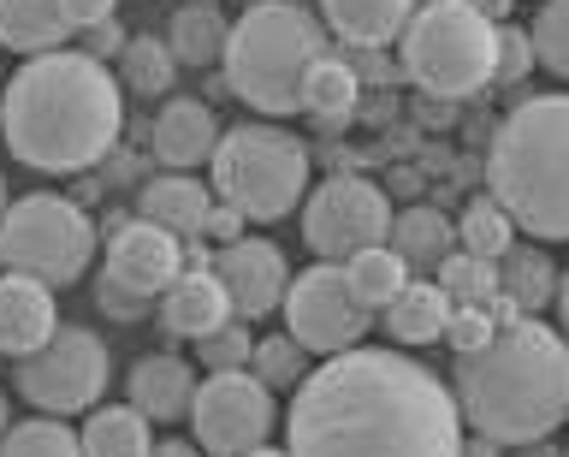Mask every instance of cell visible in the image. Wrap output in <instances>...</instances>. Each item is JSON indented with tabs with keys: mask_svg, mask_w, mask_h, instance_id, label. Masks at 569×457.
Returning <instances> with one entry per match:
<instances>
[{
	"mask_svg": "<svg viewBox=\"0 0 569 457\" xmlns=\"http://www.w3.org/2000/svg\"><path fill=\"white\" fill-rule=\"evenodd\" d=\"M291 457H462L457 398L409 350H338L297 386L284 416Z\"/></svg>",
	"mask_w": 569,
	"mask_h": 457,
	"instance_id": "1",
	"label": "cell"
},
{
	"mask_svg": "<svg viewBox=\"0 0 569 457\" xmlns=\"http://www.w3.org/2000/svg\"><path fill=\"white\" fill-rule=\"evenodd\" d=\"M124 131V90L101 60L78 48L24 60L0 96V137L18 167L83 172L113 155Z\"/></svg>",
	"mask_w": 569,
	"mask_h": 457,
	"instance_id": "2",
	"label": "cell"
},
{
	"mask_svg": "<svg viewBox=\"0 0 569 457\" xmlns=\"http://www.w3.org/2000/svg\"><path fill=\"white\" fill-rule=\"evenodd\" d=\"M457 416L492 446H540L569 421V345L546 321H516L457 357Z\"/></svg>",
	"mask_w": 569,
	"mask_h": 457,
	"instance_id": "3",
	"label": "cell"
},
{
	"mask_svg": "<svg viewBox=\"0 0 569 457\" xmlns=\"http://www.w3.org/2000/svg\"><path fill=\"white\" fill-rule=\"evenodd\" d=\"M487 197L540 244H569V90L528 96L498 119Z\"/></svg>",
	"mask_w": 569,
	"mask_h": 457,
	"instance_id": "4",
	"label": "cell"
},
{
	"mask_svg": "<svg viewBox=\"0 0 569 457\" xmlns=\"http://www.w3.org/2000/svg\"><path fill=\"white\" fill-rule=\"evenodd\" d=\"M327 54H332V37L309 7L261 0V7H243L238 24L226 30L220 66H226V90L243 108L284 119V113H302V78Z\"/></svg>",
	"mask_w": 569,
	"mask_h": 457,
	"instance_id": "5",
	"label": "cell"
},
{
	"mask_svg": "<svg viewBox=\"0 0 569 457\" xmlns=\"http://www.w3.org/2000/svg\"><path fill=\"white\" fill-rule=\"evenodd\" d=\"M213 202L243 220H284L309 197V143L284 126H231L213 143Z\"/></svg>",
	"mask_w": 569,
	"mask_h": 457,
	"instance_id": "6",
	"label": "cell"
},
{
	"mask_svg": "<svg viewBox=\"0 0 569 457\" xmlns=\"http://www.w3.org/2000/svg\"><path fill=\"white\" fill-rule=\"evenodd\" d=\"M398 60L421 96L469 101L492 83V24L469 0H421L398 37Z\"/></svg>",
	"mask_w": 569,
	"mask_h": 457,
	"instance_id": "7",
	"label": "cell"
},
{
	"mask_svg": "<svg viewBox=\"0 0 569 457\" xmlns=\"http://www.w3.org/2000/svg\"><path fill=\"white\" fill-rule=\"evenodd\" d=\"M96 261V220L60 190H30L7 202L0 215V268L24 274L48 291L78 286L83 268Z\"/></svg>",
	"mask_w": 569,
	"mask_h": 457,
	"instance_id": "8",
	"label": "cell"
},
{
	"mask_svg": "<svg viewBox=\"0 0 569 457\" xmlns=\"http://www.w3.org/2000/svg\"><path fill=\"white\" fill-rule=\"evenodd\" d=\"M107 375H113V357H107L101 332L60 321L48 345H36L30 357H18L12 386L30 410L71 416V410H96L101 393H107Z\"/></svg>",
	"mask_w": 569,
	"mask_h": 457,
	"instance_id": "9",
	"label": "cell"
},
{
	"mask_svg": "<svg viewBox=\"0 0 569 457\" xmlns=\"http://www.w3.org/2000/svg\"><path fill=\"white\" fill-rule=\"evenodd\" d=\"M386 232H391V202L373 179L338 172V179H320L302 197V244L320 261H350L356 250L386 244Z\"/></svg>",
	"mask_w": 569,
	"mask_h": 457,
	"instance_id": "10",
	"label": "cell"
},
{
	"mask_svg": "<svg viewBox=\"0 0 569 457\" xmlns=\"http://www.w3.org/2000/svg\"><path fill=\"white\" fill-rule=\"evenodd\" d=\"M190 428H196L202 457H243V451L267 446V434L279 428V404L249 368H231V375L196 380Z\"/></svg>",
	"mask_w": 569,
	"mask_h": 457,
	"instance_id": "11",
	"label": "cell"
},
{
	"mask_svg": "<svg viewBox=\"0 0 569 457\" xmlns=\"http://www.w3.org/2000/svg\"><path fill=\"white\" fill-rule=\"evenodd\" d=\"M279 315H284V332L309 350V357H338V350H356L368 339V321L373 315L350 297L345 286V268L338 261H315L302 268L279 297Z\"/></svg>",
	"mask_w": 569,
	"mask_h": 457,
	"instance_id": "12",
	"label": "cell"
},
{
	"mask_svg": "<svg viewBox=\"0 0 569 457\" xmlns=\"http://www.w3.org/2000/svg\"><path fill=\"white\" fill-rule=\"evenodd\" d=\"M208 274L220 279V291L231 297V315L238 321H256V315H267V309H279V297H284V286H291V268H284V250L273 238H231V244H220L213 250V261H208Z\"/></svg>",
	"mask_w": 569,
	"mask_h": 457,
	"instance_id": "13",
	"label": "cell"
},
{
	"mask_svg": "<svg viewBox=\"0 0 569 457\" xmlns=\"http://www.w3.org/2000/svg\"><path fill=\"white\" fill-rule=\"evenodd\" d=\"M178 274H184V244H178L172 232H160V226H149V220L113 226L101 279H113L119 291L142 297V304H154V297L167 291Z\"/></svg>",
	"mask_w": 569,
	"mask_h": 457,
	"instance_id": "14",
	"label": "cell"
},
{
	"mask_svg": "<svg viewBox=\"0 0 569 457\" xmlns=\"http://www.w3.org/2000/svg\"><path fill=\"white\" fill-rule=\"evenodd\" d=\"M154 161L160 167H172V172H184V167H202L213 161V143H220V119H213L208 101H196V96H172L167 108L154 113Z\"/></svg>",
	"mask_w": 569,
	"mask_h": 457,
	"instance_id": "15",
	"label": "cell"
},
{
	"mask_svg": "<svg viewBox=\"0 0 569 457\" xmlns=\"http://www.w3.org/2000/svg\"><path fill=\"white\" fill-rule=\"evenodd\" d=\"M53 327H60L53 291L24 274H0V350L7 357H30L36 345L53 339Z\"/></svg>",
	"mask_w": 569,
	"mask_h": 457,
	"instance_id": "16",
	"label": "cell"
},
{
	"mask_svg": "<svg viewBox=\"0 0 569 457\" xmlns=\"http://www.w3.org/2000/svg\"><path fill=\"white\" fill-rule=\"evenodd\" d=\"M416 7L421 0H320V19H327V37H338L356 54H373V48L403 37Z\"/></svg>",
	"mask_w": 569,
	"mask_h": 457,
	"instance_id": "17",
	"label": "cell"
},
{
	"mask_svg": "<svg viewBox=\"0 0 569 457\" xmlns=\"http://www.w3.org/2000/svg\"><path fill=\"white\" fill-rule=\"evenodd\" d=\"M196 398V368L184 357H137L131 380H124V404L149 421H184Z\"/></svg>",
	"mask_w": 569,
	"mask_h": 457,
	"instance_id": "18",
	"label": "cell"
},
{
	"mask_svg": "<svg viewBox=\"0 0 569 457\" xmlns=\"http://www.w3.org/2000/svg\"><path fill=\"white\" fill-rule=\"evenodd\" d=\"M226 321H231V297L220 291V279L208 268H184L167 291H160V327H167L172 339H208V332L226 327Z\"/></svg>",
	"mask_w": 569,
	"mask_h": 457,
	"instance_id": "19",
	"label": "cell"
},
{
	"mask_svg": "<svg viewBox=\"0 0 569 457\" xmlns=\"http://www.w3.org/2000/svg\"><path fill=\"white\" fill-rule=\"evenodd\" d=\"M208 208H213V190L190 172H160V179L142 185V220L172 232L178 244H196L208 226Z\"/></svg>",
	"mask_w": 569,
	"mask_h": 457,
	"instance_id": "20",
	"label": "cell"
},
{
	"mask_svg": "<svg viewBox=\"0 0 569 457\" xmlns=\"http://www.w3.org/2000/svg\"><path fill=\"white\" fill-rule=\"evenodd\" d=\"M386 250L403 261L409 274H439V261L457 250V232L439 208H391V232H386Z\"/></svg>",
	"mask_w": 569,
	"mask_h": 457,
	"instance_id": "21",
	"label": "cell"
},
{
	"mask_svg": "<svg viewBox=\"0 0 569 457\" xmlns=\"http://www.w3.org/2000/svg\"><path fill=\"white\" fill-rule=\"evenodd\" d=\"M445 321H451V297H445L433 279H409V286L386 304V332L398 350L445 339Z\"/></svg>",
	"mask_w": 569,
	"mask_h": 457,
	"instance_id": "22",
	"label": "cell"
},
{
	"mask_svg": "<svg viewBox=\"0 0 569 457\" xmlns=\"http://www.w3.org/2000/svg\"><path fill=\"white\" fill-rule=\"evenodd\" d=\"M71 37L66 19H60V0H0V48L12 54H53Z\"/></svg>",
	"mask_w": 569,
	"mask_h": 457,
	"instance_id": "23",
	"label": "cell"
},
{
	"mask_svg": "<svg viewBox=\"0 0 569 457\" xmlns=\"http://www.w3.org/2000/svg\"><path fill=\"white\" fill-rule=\"evenodd\" d=\"M78 446H83V457H149L154 451L149 416H137L131 404H101V410L83 416Z\"/></svg>",
	"mask_w": 569,
	"mask_h": 457,
	"instance_id": "24",
	"label": "cell"
},
{
	"mask_svg": "<svg viewBox=\"0 0 569 457\" xmlns=\"http://www.w3.org/2000/svg\"><path fill=\"white\" fill-rule=\"evenodd\" d=\"M356 101H362V72L345 54H327L309 66V78H302V113L327 119V126H345L356 113Z\"/></svg>",
	"mask_w": 569,
	"mask_h": 457,
	"instance_id": "25",
	"label": "cell"
},
{
	"mask_svg": "<svg viewBox=\"0 0 569 457\" xmlns=\"http://www.w3.org/2000/svg\"><path fill=\"white\" fill-rule=\"evenodd\" d=\"M498 297H510L522 315L546 309L551 297H558V261H551L546 250H510L498 256Z\"/></svg>",
	"mask_w": 569,
	"mask_h": 457,
	"instance_id": "26",
	"label": "cell"
},
{
	"mask_svg": "<svg viewBox=\"0 0 569 457\" xmlns=\"http://www.w3.org/2000/svg\"><path fill=\"white\" fill-rule=\"evenodd\" d=\"M226 19H220V7H208V0H190V7H178L172 12V24H167V48H172V60L178 66H213L226 54Z\"/></svg>",
	"mask_w": 569,
	"mask_h": 457,
	"instance_id": "27",
	"label": "cell"
},
{
	"mask_svg": "<svg viewBox=\"0 0 569 457\" xmlns=\"http://www.w3.org/2000/svg\"><path fill=\"white\" fill-rule=\"evenodd\" d=\"M338 268H345V286H350V297H356V304H362L368 315L386 309L391 297H398L409 279H416L398 256L386 250V244H373V250H356L350 261H338Z\"/></svg>",
	"mask_w": 569,
	"mask_h": 457,
	"instance_id": "28",
	"label": "cell"
},
{
	"mask_svg": "<svg viewBox=\"0 0 569 457\" xmlns=\"http://www.w3.org/2000/svg\"><path fill=\"white\" fill-rule=\"evenodd\" d=\"M451 232H457V250H462V256H480V261H498V256L516 244V226H510V215H505L492 197H475V202L451 220Z\"/></svg>",
	"mask_w": 569,
	"mask_h": 457,
	"instance_id": "29",
	"label": "cell"
},
{
	"mask_svg": "<svg viewBox=\"0 0 569 457\" xmlns=\"http://www.w3.org/2000/svg\"><path fill=\"white\" fill-rule=\"evenodd\" d=\"M113 66H119L113 78H124V90H131V96H167L172 90V72H178L172 48L160 42V37H131Z\"/></svg>",
	"mask_w": 569,
	"mask_h": 457,
	"instance_id": "30",
	"label": "cell"
},
{
	"mask_svg": "<svg viewBox=\"0 0 569 457\" xmlns=\"http://www.w3.org/2000/svg\"><path fill=\"white\" fill-rule=\"evenodd\" d=\"M0 457H83V446L60 416H30L0 434Z\"/></svg>",
	"mask_w": 569,
	"mask_h": 457,
	"instance_id": "31",
	"label": "cell"
},
{
	"mask_svg": "<svg viewBox=\"0 0 569 457\" xmlns=\"http://www.w3.org/2000/svg\"><path fill=\"white\" fill-rule=\"evenodd\" d=\"M249 362H256V380L267 393H291V386L309 380V350H302L291 332H273V339H256L249 350Z\"/></svg>",
	"mask_w": 569,
	"mask_h": 457,
	"instance_id": "32",
	"label": "cell"
},
{
	"mask_svg": "<svg viewBox=\"0 0 569 457\" xmlns=\"http://www.w3.org/2000/svg\"><path fill=\"white\" fill-rule=\"evenodd\" d=\"M433 286L451 297V304H487V297L498 291V261H480V256L451 250V256L439 261Z\"/></svg>",
	"mask_w": 569,
	"mask_h": 457,
	"instance_id": "33",
	"label": "cell"
},
{
	"mask_svg": "<svg viewBox=\"0 0 569 457\" xmlns=\"http://www.w3.org/2000/svg\"><path fill=\"white\" fill-rule=\"evenodd\" d=\"M533 66H546L551 78H569V0H546L528 24Z\"/></svg>",
	"mask_w": 569,
	"mask_h": 457,
	"instance_id": "34",
	"label": "cell"
},
{
	"mask_svg": "<svg viewBox=\"0 0 569 457\" xmlns=\"http://www.w3.org/2000/svg\"><path fill=\"white\" fill-rule=\"evenodd\" d=\"M249 350H256V332H249V321L231 315L226 327H213L208 339H196V362H202L208 375H231V368L249 362Z\"/></svg>",
	"mask_w": 569,
	"mask_h": 457,
	"instance_id": "35",
	"label": "cell"
},
{
	"mask_svg": "<svg viewBox=\"0 0 569 457\" xmlns=\"http://www.w3.org/2000/svg\"><path fill=\"white\" fill-rule=\"evenodd\" d=\"M533 72V42L522 24H492V83H522Z\"/></svg>",
	"mask_w": 569,
	"mask_h": 457,
	"instance_id": "36",
	"label": "cell"
},
{
	"mask_svg": "<svg viewBox=\"0 0 569 457\" xmlns=\"http://www.w3.org/2000/svg\"><path fill=\"white\" fill-rule=\"evenodd\" d=\"M492 315L480 309V304H451V321H445V345L457 350V357H469V350H480L492 339Z\"/></svg>",
	"mask_w": 569,
	"mask_h": 457,
	"instance_id": "37",
	"label": "cell"
},
{
	"mask_svg": "<svg viewBox=\"0 0 569 457\" xmlns=\"http://www.w3.org/2000/svg\"><path fill=\"white\" fill-rule=\"evenodd\" d=\"M96 309L101 315H113V321H142V315H149V304H142V297H131V291H119L113 279H96Z\"/></svg>",
	"mask_w": 569,
	"mask_h": 457,
	"instance_id": "38",
	"label": "cell"
},
{
	"mask_svg": "<svg viewBox=\"0 0 569 457\" xmlns=\"http://www.w3.org/2000/svg\"><path fill=\"white\" fill-rule=\"evenodd\" d=\"M124 42H131V37H124V24L119 19H107V24H96V30H83V48H78V54H89V60H119L124 54Z\"/></svg>",
	"mask_w": 569,
	"mask_h": 457,
	"instance_id": "39",
	"label": "cell"
},
{
	"mask_svg": "<svg viewBox=\"0 0 569 457\" xmlns=\"http://www.w3.org/2000/svg\"><path fill=\"white\" fill-rule=\"evenodd\" d=\"M113 7L119 0H60V19H66V30H96V24H107L113 19Z\"/></svg>",
	"mask_w": 569,
	"mask_h": 457,
	"instance_id": "40",
	"label": "cell"
},
{
	"mask_svg": "<svg viewBox=\"0 0 569 457\" xmlns=\"http://www.w3.org/2000/svg\"><path fill=\"white\" fill-rule=\"evenodd\" d=\"M202 232L213 238V250H220V244L243 238V215H238V208H226V202H213V208H208V226H202Z\"/></svg>",
	"mask_w": 569,
	"mask_h": 457,
	"instance_id": "41",
	"label": "cell"
},
{
	"mask_svg": "<svg viewBox=\"0 0 569 457\" xmlns=\"http://www.w3.org/2000/svg\"><path fill=\"white\" fill-rule=\"evenodd\" d=\"M149 457H202V446H196V439H154Z\"/></svg>",
	"mask_w": 569,
	"mask_h": 457,
	"instance_id": "42",
	"label": "cell"
},
{
	"mask_svg": "<svg viewBox=\"0 0 569 457\" xmlns=\"http://www.w3.org/2000/svg\"><path fill=\"white\" fill-rule=\"evenodd\" d=\"M551 304H558V321H563V345H569V268L558 274V297H551Z\"/></svg>",
	"mask_w": 569,
	"mask_h": 457,
	"instance_id": "43",
	"label": "cell"
},
{
	"mask_svg": "<svg viewBox=\"0 0 569 457\" xmlns=\"http://www.w3.org/2000/svg\"><path fill=\"white\" fill-rule=\"evenodd\" d=\"M462 457H498V446H492V439H462Z\"/></svg>",
	"mask_w": 569,
	"mask_h": 457,
	"instance_id": "44",
	"label": "cell"
},
{
	"mask_svg": "<svg viewBox=\"0 0 569 457\" xmlns=\"http://www.w3.org/2000/svg\"><path fill=\"white\" fill-rule=\"evenodd\" d=\"M243 457H291L284 446H256V451H243Z\"/></svg>",
	"mask_w": 569,
	"mask_h": 457,
	"instance_id": "45",
	"label": "cell"
},
{
	"mask_svg": "<svg viewBox=\"0 0 569 457\" xmlns=\"http://www.w3.org/2000/svg\"><path fill=\"white\" fill-rule=\"evenodd\" d=\"M12 428V404H7V393H0V434Z\"/></svg>",
	"mask_w": 569,
	"mask_h": 457,
	"instance_id": "46",
	"label": "cell"
},
{
	"mask_svg": "<svg viewBox=\"0 0 569 457\" xmlns=\"http://www.w3.org/2000/svg\"><path fill=\"white\" fill-rule=\"evenodd\" d=\"M522 451H528V457H563V451H551L546 439H540V446H522Z\"/></svg>",
	"mask_w": 569,
	"mask_h": 457,
	"instance_id": "47",
	"label": "cell"
},
{
	"mask_svg": "<svg viewBox=\"0 0 569 457\" xmlns=\"http://www.w3.org/2000/svg\"><path fill=\"white\" fill-rule=\"evenodd\" d=\"M0 215H7V179H0Z\"/></svg>",
	"mask_w": 569,
	"mask_h": 457,
	"instance_id": "48",
	"label": "cell"
},
{
	"mask_svg": "<svg viewBox=\"0 0 569 457\" xmlns=\"http://www.w3.org/2000/svg\"><path fill=\"white\" fill-rule=\"evenodd\" d=\"M238 7H261V0H238Z\"/></svg>",
	"mask_w": 569,
	"mask_h": 457,
	"instance_id": "49",
	"label": "cell"
}]
</instances>
